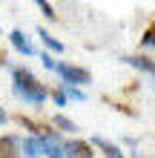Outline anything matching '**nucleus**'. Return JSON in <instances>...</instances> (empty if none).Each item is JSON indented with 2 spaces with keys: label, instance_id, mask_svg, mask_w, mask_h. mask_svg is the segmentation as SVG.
I'll return each instance as SVG.
<instances>
[{
  "label": "nucleus",
  "instance_id": "obj_1",
  "mask_svg": "<svg viewBox=\"0 0 155 158\" xmlns=\"http://www.w3.org/2000/svg\"><path fill=\"white\" fill-rule=\"evenodd\" d=\"M0 63L9 69V75H12V95L20 101L23 106H43L49 101V86L35 75L29 66H14V63L6 60V55H3Z\"/></svg>",
  "mask_w": 155,
  "mask_h": 158
},
{
  "label": "nucleus",
  "instance_id": "obj_2",
  "mask_svg": "<svg viewBox=\"0 0 155 158\" xmlns=\"http://www.w3.org/2000/svg\"><path fill=\"white\" fill-rule=\"evenodd\" d=\"M55 75L60 78V83H72V86H89L92 83V72L86 66H78V63H69V60H58L55 66Z\"/></svg>",
  "mask_w": 155,
  "mask_h": 158
},
{
  "label": "nucleus",
  "instance_id": "obj_3",
  "mask_svg": "<svg viewBox=\"0 0 155 158\" xmlns=\"http://www.w3.org/2000/svg\"><path fill=\"white\" fill-rule=\"evenodd\" d=\"M9 46H12L20 58H38V46H35V40L23 29H12L9 32Z\"/></svg>",
  "mask_w": 155,
  "mask_h": 158
},
{
  "label": "nucleus",
  "instance_id": "obj_4",
  "mask_svg": "<svg viewBox=\"0 0 155 158\" xmlns=\"http://www.w3.org/2000/svg\"><path fill=\"white\" fill-rule=\"evenodd\" d=\"M121 63H126V66H132V69H138L141 75H155V58H149V55H144V52L121 55Z\"/></svg>",
  "mask_w": 155,
  "mask_h": 158
},
{
  "label": "nucleus",
  "instance_id": "obj_5",
  "mask_svg": "<svg viewBox=\"0 0 155 158\" xmlns=\"http://www.w3.org/2000/svg\"><path fill=\"white\" fill-rule=\"evenodd\" d=\"M63 158H95V147L89 141H80V138L63 141Z\"/></svg>",
  "mask_w": 155,
  "mask_h": 158
},
{
  "label": "nucleus",
  "instance_id": "obj_6",
  "mask_svg": "<svg viewBox=\"0 0 155 158\" xmlns=\"http://www.w3.org/2000/svg\"><path fill=\"white\" fill-rule=\"evenodd\" d=\"M0 158H23V152H20V135H14V132L0 135Z\"/></svg>",
  "mask_w": 155,
  "mask_h": 158
},
{
  "label": "nucleus",
  "instance_id": "obj_7",
  "mask_svg": "<svg viewBox=\"0 0 155 158\" xmlns=\"http://www.w3.org/2000/svg\"><path fill=\"white\" fill-rule=\"evenodd\" d=\"M89 144H92L95 150H101L106 158H126L121 147H118L115 141H109V138H104V135H92V141H89Z\"/></svg>",
  "mask_w": 155,
  "mask_h": 158
},
{
  "label": "nucleus",
  "instance_id": "obj_8",
  "mask_svg": "<svg viewBox=\"0 0 155 158\" xmlns=\"http://www.w3.org/2000/svg\"><path fill=\"white\" fill-rule=\"evenodd\" d=\"M35 32H38V38L43 40V49H46V52H52V55H63V52H66V43H63V40H58L55 35H49V29H46V26H38Z\"/></svg>",
  "mask_w": 155,
  "mask_h": 158
},
{
  "label": "nucleus",
  "instance_id": "obj_9",
  "mask_svg": "<svg viewBox=\"0 0 155 158\" xmlns=\"http://www.w3.org/2000/svg\"><path fill=\"white\" fill-rule=\"evenodd\" d=\"M20 152H23V158H40L43 155L40 138L38 135H23L20 138Z\"/></svg>",
  "mask_w": 155,
  "mask_h": 158
},
{
  "label": "nucleus",
  "instance_id": "obj_10",
  "mask_svg": "<svg viewBox=\"0 0 155 158\" xmlns=\"http://www.w3.org/2000/svg\"><path fill=\"white\" fill-rule=\"evenodd\" d=\"M49 127H52V129H58V132H69V135H75L78 129H80L75 121H72V118H66L63 112H55V115L49 118Z\"/></svg>",
  "mask_w": 155,
  "mask_h": 158
},
{
  "label": "nucleus",
  "instance_id": "obj_11",
  "mask_svg": "<svg viewBox=\"0 0 155 158\" xmlns=\"http://www.w3.org/2000/svg\"><path fill=\"white\" fill-rule=\"evenodd\" d=\"M58 86L63 89V95H66V101H78V104H84V101H89L86 89H80V86H72V83H60V81H58Z\"/></svg>",
  "mask_w": 155,
  "mask_h": 158
},
{
  "label": "nucleus",
  "instance_id": "obj_12",
  "mask_svg": "<svg viewBox=\"0 0 155 158\" xmlns=\"http://www.w3.org/2000/svg\"><path fill=\"white\" fill-rule=\"evenodd\" d=\"M29 3H35V6H38L40 12H43V17H49V23H58V20H60L58 9H55V6L49 3V0H29Z\"/></svg>",
  "mask_w": 155,
  "mask_h": 158
},
{
  "label": "nucleus",
  "instance_id": "obj_13",
  "mask_svg": "<svg viewBox=\"0 0 155 158\" xmlns=\"http://www.w3.org/2000/svg\"><path fill=\"white\" fill-rule=\"evenodd\" d=\"M141 49H152L155 52V23H149L147 29L141 32Z\"/></svg>",
  "mask_w": 155,
  "mask_h": 158
},
{
  "label": "nucleus",
  "instance_id": "obj_14",
  "mask_svg": "<svg viewBox=\"0 0 155 158\" xmlns=\"http://www.w3.org/2000/svg\"><path fill=\"white\" fill-rule=\"evenodd\" d=\"M38 58H40V63H43V69L55 72V66H58V58H55L52 52H38Z\"/></svg>",
  "mask_w": 155,
  "mask_h": 158
},
{
  "label": "nucleus",
  "instance_id": "obj_15",
  "mask_svg": "<svg viewBox=\"0 0 155 158\" xmlns=\"http://www.w3.org/2000/svg\"><path fill=\"white\" fill-rule=\"evenodd\" d=\"M49 98H52V104L55 106H66L69 101H66V95H63V89L60 86H55V89H49Z\"/></svg>",
  "mask_w": 155,
  "mask_h": 158
},
{
  "label": "nucleus",
  "instance_id": "obj_16",
  "mask_svg": "<svg viewBox=\"0 0 155 158\" xmlns=\"http://www.w3.org/2000/svg\"><path fill=\"white\" fill-rule=\"evenodd\" d=\"M6 124H9V112H6L3 106H0V127H6Z\"/></svg>",
  "mask_w": 155,
  "mask_h": 158
},
{
  "label": "nucleus",
  "instance_id": "obj_17",
  "mask_svg": "<svg viewBox=\"0 0 155 158\" xmlns=\"http://www.w3.org/2000/svg\"><path fill=\"white\" fill-rule=\"evenodd\" d=\"M132 158H152L149 152H141V150H132Z\"/></svg>",
  "mask_w": 155,
  "mask_h": 158
},
{
  "label": "nucleus",
  "instance_id": "obj_18",
  "mask_svg": "<svg viewBox=\"0 0 155 158\" xmlns=\"http://www.w3.org/2000/svg\"><path fill=\"white\" fill-rule=\"evenodd\" d=\"M149 78H152V86H155V75H149Z\"/></svg>",
  "mask_w": 155,
  "mask_h": 158
},
{
  "label": "nucleus",
  "instance_id": "obj_19",
  "mask_svg": "<svg viewBox=\"0 0 155 158\" xmlns=\"http://www.w3.org/2000/svg\"><path fill=\"white\" fill-rule=\"evenodd\" d=\"M0 35H3V26H0Z\"/></svg>",
  "mask_w": 155,
  "mask_h": 158
}]
</instances>
